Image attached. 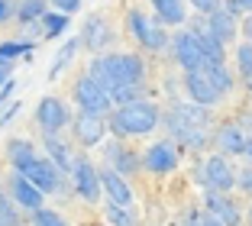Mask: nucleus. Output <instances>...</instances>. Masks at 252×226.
<instances>
[{
    "instance_id": "f257e3e1",
    "label": "nucleus",
    "mask_w": 252,
    "mask_h": 226,
    "mask_svg": "<svg viewBox=\"0 0 252 226\" xmlns=\"http://www.w3.org/2000/svg\"><path fill=\"white\" fill-rule=\"evenodd\" d=\"M88 74L110 94L120 84H142L146 78V62L133 52H107V55H94L91 59Z\"/></svg>"
},
{
    "instance_id": "f03ea898",
    "label": "nucleus",
    "mask_w": 252,
    "mask_h": 226,
    "mask_svg": "<svg viewBox=\"0 0 252 226\" xmlns=\"http://www.w3.org/2000/svg\"><path fill=\"white\" fill-rule=\"evenodd\" d=\"M207 107L200 103H171V110L165 113V126L178 142H185L188 149H204L207 146Z\"/></svg>"
},
{
    "instance_id": "7ed1b4c3",
    "label": "nucleus",
    "mask_w": 252,
    "mask_h": 226,
    "mask_svg": "<svg viewBox=\"0 0 252 226\" xmlns=\"http://www.w3.org/2000/svg\"><path fill=\"white\" fill-rule=\"evenodd\" d=\"M158 120H162L158 107L152 100H146V97H142V100H136V103L113 107L107 126H110V132L117 139H123V136H146V132H152L158 126Z\"/></svg>"
},
{
    "instance_id": "20e7f679",
    "label": "nucleus",
    "mask_w": 252,
    "mask_h": 226,
    "mask_svg": "<svg viewBox=\"0 0 252 226\" xmlns=\"http://www.w3.org/2000/svg\"><path fill=\"white\" fill-rule=\"evenodd\" d=\"M71 97H74V103H78V113H94V117H107V113H113L110 94H107L91 74H81V78L74 81Z\"/></svg>"
},
{
    "instance_id": "39448f33",
    "label": "nucleus",
    "mask_w": 252,
    "mask_h": 226,
    "mask_svg": "<svg viewBox=\"0 0 252 226\" xmlns=\"http://www.w3.org/2000/svg\"><path fill=\"white\" fill-rule=\"evenodd\" d=\"M126 26H129V32L136 36V42H139L146 52H162L165 45H171L165 26L158 20L152 23L142 10H129V13H126Z\"/></svg>"
},
{
    "instance_id": "423d86ee",
    "label": "nucleus",
    "mask_w": 252,
    "mask_h": 226,
    "mask_svg": "<svg viewBox=\"0 0 252 226\" xmlns=\"http://www.w3.org/2000/svg\"><path fill=\"white\" fill-rule=\"evenodd\" d=\"M36 123L39 129L45 132V136H55V132H62L65 126H71V113H68V103L62 100V97H42L36 107Z\"/></svg>"
},
{
    "instance_id": "0eeeda50",
    "label": "nucleus",
    "mask_w": 252,
    "mask_h": 226,
    "mask_svg": "<svg viewBox=\"0 0 252 226\" xmlns=\"http://www.w3.org/2000/svg\"><path fill=\"white\" fill-rule=\"evenodd\" d=\"M171 52H175V62L185 71H204V65H207L204 52H200V42L191 30H181L171 36Z\"/></svg>"
},
{
    "instance_id": "6e6552de",
    "label": "nucleus",
    "mask_w": 252,
    "mask_h": 226,
    "mask_svg": "<svg viewBox=\"0 0 252 226\" xmlns=\"http://www.w3.org/2000/svg\"><path fill=\"white\" fill-rule=\"evenodd\" d=\"M71 181H74V191H78V197H84L88 204H97V200H100V194H104L100 171H97V168L91 165L88 159H74Z\"/></svg>"
},
{
    "instance_id": "1a4fd4ad",
    "label": "nucleus",
    "mask_w": 252,
    "mask_h": 226,
    "mask_svg": "<svg viewBox=\"0 0 252 226\" xmlns=\"http://www.w3.org/2000/svg\"><path fill=\"white\" fill-rule=\"evenodd\" d=\"M200 184L207 191L226 194L230 188H236V171H233V165L223 159V155H210V159L204 161V171H200Z\"/></svg>"
},
{
    "instance_id": "9d476101",
    "label": "nucleus",
    "mask_w": 252,
    "mask_h": 226,
    "mask_svg": "<svg viewBox=\"0 0 252 226\" xmlns=\"http://www.w3.org/2000/svg\"><path fill=\"white\" fill-rule=\"evenodd\" d=\"M7 191L13 194L16 204H20L23 210H30V213H36V210H42V207H45V194L26 175H23V171H13V175L7 178Z\"/></svg>"
},
{
    "instance_id": "9b49d317",
    "label": "nucleus",
    "mask_w": 252,
    "mask_h": 226,
    "mask_svg": "<svg viewBox=\"0 0 252 226\" xmlns=\"http://www.w3.org/2000/svg\"><path fill=\"white\" fill-rule=\"evenodd\" d=\"M23 175L30 178L42 194H55V191H62V168L55 165L52 159H42V155H39V159L32 161Z\"/></svg>"
},
{
    "instance_id": "f8f14e48",
    "label": "nucleus",
    "mask_w": 252,
    "mask_h": 226,
    "mask_svg": "<svg viewBox=\"0 0 252 226\" xmlns=\"http://www.w3.org/2000/svg\"><path fill=\"white\" fill-rule=\"evenodd\" d=\"M142 165H146L149 171H156V175L175 171V168H178V149H175V142H168V139L152 142V146L146 149V155H142Z\"/></svg>"
},
{
    "instance_id": "ddd939ff",
    "label": "nucleus",
    "mask_w": 252,
    "mask_h": 226,
    "mask_svg": "<svg viewBox=\"0 0 252 226\" xmlns=\"http://www.w3.org/2000/svg\"><path fill=\"white\" fill-rule=\"evenodd\" d=\"M185 91H188V97H191L194 103H200V107H207V110L217 107V100L223 97L204 71H185Z\"/></svg>"
},
{
    "instance_id": "4468645a",
    "label": "nucleus",
    "mask_w": 252,
    "mask_h": 226,
    "mask_svg": "<svg viewBox=\"0 0 252 226\" xmlns=\"http://www.w3.org/2000/svg\"><path fill=\"white\" fill-rule=\"evenodd\" d=\"M81 45L88 52H104L107 45H110V39H113V32H110V26H107V20L100 13H91L88 20H84V30H81Z\"/></svg>"
},
{
    "instance_id": "2eb2a0df",
    "label": "nucleus",
    "mask_w": 252,
    "mask_h": 226,
    "mask_svg": "<svg viewBox=\"0 0 252 226\" xmlns=\"http://www.w3.org/2000/svg\"><path fill=\"white\" fill-rule=\"evenodd\" d=\"M71 129H74V139L81 142V146H97L100 139L107 136L110 126L104 123V117H94V113H78L71 120Z\"/></svg>"
},
{
    "instance_id": "dca6fc26",
    "label": "nucleus",
    "mask_w": 252,
    "mask_h": 226,
    "mask_svg": "<svg viewBox=\"0 0 252 226\" xmlns=\"http://www.w3.org/2000/svg\"><path fill=\"white\" fill-rule=\"evenodd\" d=\"M204 204H207V213H214L223 226H239L243 223V213H239L236 200L220 194V191H207V200H204Z\"/></svg>"
},
{
    "instance_id": "f3484780",
    "label": "nucleus",
    "mask_w": 252,
    "mask_h": 226,
    "mask_svg": "<svg viewBox=\"0 0 252 226\" xmlns=\"http://www.w3.org/2000/svg\"><path fill=\"white\" fill-rule=\"evenodd\" d=\"M100 184H104L107 200H117V204H123V207H129V204H133V191H129L126 178L120 175V171H113L110 165H107V168H100Z\"/></svg>"
},
{
    "instance_id": "a211bd4d",
    "label": "nucleus",
    "mask_w": 252,
    "mask_h": 226,
    "mask_svg": "<svg viewBox=\"0 0 252 226\" xmlns=\"http://www.w3.org/2000/svg\"><path fill=\"white\" fill-rule=\"evenodd\" d=\"M217 146L223 149V155H246V146H249V136L239 123H223L217 129Z\"/></svg>"
},
{
    "instance_id": "6ab92c4d",
    "label": "nucleus",
    "mask_w": 252,
    "mask_h": 226,
    "mask_svg": "<svg viewBox=\"0 0 252 226\" xmlns=\"http://www.w3.org/2000/svg\"><path fill=\"white\" fill-rule=\"evenodd\" d=\"M191 32L197 36V42H200V52H204V59L207 62H214V65H220V62H226V45L220 42V39L214 36V32L207 30V23H191Z\"/></svg>"
},
{
    "instance_id": "aec40b11",
    "label": "nucleus",
    "mask_w": 252,
    "mask_h": 226,
    "mask_svg": "<svg viewBox=\"0 0 252 226\" xmlns=\"http://www.w3.org/2000/svg\"><path fill=\"white\" fill-rule=\"evenodd\" d=\"M207 30L214 32L223 45H226V42H233V39H236V32H239V16H233L226 7H220L217 13L207 16Z\"/></svg>"
},
{
    "instance_id": "412c9836",
    "label": "nucleus",
    "mask_w": 252,
    "mask_h": 226,
    "mask_svg": "<svg viewBox=\"0 0 252 226\" xmlns=\"http://www.w3.org/2000/svg\"><path fill=\"white\" fill-rule=\"evenodd\" d=\"M26 52H32V42H20V39H13V42H0V88L10 81L16 59L26 55Z\"/></svg>"
},
{
    "instance_id": "4be33fe9",
    "label": "nucleus",
    "mask_w": 252,
    "mask_h": 226,
    "mask_svg": "<svg viewBox=\"0 0 252 226\" xmlns=\"http://www.w3.org/2000/svg\"><path fill=\"white\" fill-rule=\"evenodd\" d=\"M107 165L113 168V171H120V175H133V171H139V165L142 161L136 159V152L133 149H126V146H120V142H113L110 149H107Z\"/></svg>"
},
{
    "instance_id": "5701e85b",
    "label": "nucleus",
    "mask_w": 252,
    "mask_h": 226,
    "mask_svg": "<svg viewBox=\"0 0 252 226\" xmlns=\"http://www.w3.org/2000/svg\"><path fill=\"white\" fill-rule=\"evenodd\" d=\"M7 159H10V165H13V171H26L39 155H36V146H32L30 139H10L7 142Z\"/></svg>"
},
{
    "instance_id": "b1692460",
    "label": "nucleus",
    "mask_w": 252,
    "mask_h": 226,
    "mask_svg": "<svg viewBox=\"0 0 252 226\" xmlns=\"http://www.w3.org/2000/svg\"><path fill=\"white\" fill-rule=\"evenodd\" d=\"M156 10V20L162 26H181L185 23V0H149Z\"/></svg>"
},
{
    "instance_id": "393cba45",
    "label": "nucleus",
    "mask_w": 252,
    "mask_h": 226,
    "mask_svg": "<svg viewBox=\"0 0 252 226\" xmlns=\"http://www.w3.org/2000/svg\"><path fill=\"white\" fill-rule=\"evenodd\" d=\"M45 152H49V159H52L55 165L62 168V175L74 168V161H71V149H68L65 142L59 139V132H55V136H45Z\"/></svg>"
},
{
    "instance_id": "a878e982",
    "label": "nucleus",
    "mask_w": 252,
    "mask_h": 226,
    "mask_svg": "<svg viewBox=\"0 0 252 226\" xmlns=\"http://www.w3.org/2000/svg\"><path fill=\"white\" fill-rule=\"evenodd\" d=\"M49 3H52V0H20V7H16V20H20L23 26H30V23L42 20V16L49 13Z\"/></svg>"
},
{
    "instance_id": "bb28decb",
    "label": "nucleus",
    "mask_w": 252,
    "mask_h": 226,
    "mask_svg": "<svg viewBox=\"0 0 252 226\" xmlns=\"http://www.w3.org/2000/svg\"><path fill=\"white\" fill-rule=\"evenodd\" d=\"M204 74L214 81V88L220 91V94H230L233 91V74H230V68H226V62H220V65L207 62V65H204Z\"/></svg>"
},
{
    "instance_id": "cd10ccee",
    "label": "nucleus",
    "mask_w": 252,
    "mask_h": 226,
    "mask_svg": "<svg viewBox=\"0 0 252 226\" xmlns=\"http://www.w3.org/2000/svg\"><path fill=\"white\" fill-rule=\"evenodd\" d=\"M39 23L45 26V32H42V36H45V39H55V36H62V32H65L68 26H71V16H68V13H62V10H49V13H45Z\"/></svg>"
},
{
    "instance_id": "c85d7f7f",
    "label": "nucleus",
    "mask_w": 252,
    "mask_h": 226,
    "mask_svg": "<svg viewBox=\"0 0 252 226\" xmlns=\"http://www.w3.org/2000/svg\"><path fill=\"white\" fill-rule=\"evenodd\" d=\"M78 49H81V39H68V42L62 45V49H59V55H55V62L49 65V81H55V78H59V71H62V68H65L68 62L74 59V55H78Z\"/></svg>"
},
{
    "instance_id": "c756f323",
    "label": "nucleus",
    "mask_w": 252,
    "mask_h": 226,
    "mask_svg": "<svg viewBox=\"0 0 252 226\" xmlns=\"http://www.w3.org/2000/svg\"><path fill=\"white\" fill-rule=\"evenodd\" d=\"M104 217H107L110 226H136L133 210L123 207V204H117V200H107V204H104Z\"/></svg>"
},
{
    "instance_id": "7c9ffc66",
    "label": "nucleus",
    "mask_w": 252,
    "mask_h": 226,
    "mask_svg": "<svg viewBox=\"0 0 252 226\" xmlns=\"http://www.w3.org/2000/svg\"><path fill=\"white\" fill-rule=\"evenodd\" d=\"M16 200L7 188H0V226H16L20 223V210H16Z\"/></svg>"
},
{
    "instance_id": "2f4dec72",
    "label": "nucleus",
    "mask_w": 252,
    "mask_h": 226,
    "mask_svg": "<svg viewBox=\"0 0 252 226\" xmlns=\"http://www.w3.org/2000/svg\"><path fill=\"white\" fill-rule=\"evenodd\" d=\"M113 107H123V103H136L142 100V84H120V88L110 91Z\"/></svg>"
},
{
    "instance_id": "473e14b6",
    "label": "nucleus",
    "mask_w": 252,
    "mask_h": 226,
    "mask_svg": "<svg viewBox=\"0 0 252 226\" xmlns=\"http://www.w3.org/2000/svg\"><path fill=\"white\" fill-rule=\"evenodd\" d=\"M30 217H32V226H68L65 217H62L59 210H49V207H42V210L30 213Z\"/></svg>"
},
{
    "instance_id": "72a5a7b5",
    "label": "nucleus",
    "mask_w": 252,
    "mask_h": 226,
    "mask_svg": "<svg viewBox=\"0 0 252 226\" xmlns=\"http://www.w3.org/2000/svg\"><path fill=\"white\" fill-rule=\"evenodd\" d=\"M236 65H239V74H243V81L252 74V42H243L236 49Z\"/></svg>"
},
{
    "instance_id": "f704fd0d",
    "label": "nucleus",
    "mask_w": 252,
    "mask_h": 226,
    "mask_svg": "<svg viewBox=\"0 0 252 226\" xmlns=\"http://www.w3.org/2000/svg\"><path fill=\"white\" fill-rule=\"evenodd\" d=\"M188 3H191L200 16H210V13H217V10L223 7V0H188Z\"/></svg>"
},
{
    "instance_id": "c9c22d12",
    "label": "nucleus",
    "mask_w": 252,
    "mask_h": 226,
    "mask_svg": "<svg viewBox=\"0 0 252 226\" xmlns=\"http://www.w3.org/2000/svg\"><path fill=\"white\" fill-rule=\"evenodd\" d=\"M236 184H239V188H243L246 194L252 197V165H246L243 171H239V175H236Z\"/></svg>"
},
{
    "instance_id": "e433bc0d",
    "label": "nucleus",
    "mask_w": 252,
    "mask_h": 226,
    "mask_svg": "<svg viewBox=\"0 0 252 226\" xmlns=\"http://www.w3.org/2000/svg\"><path fill=\"white\" fill-rule=\"evenodd\" d=\"M52 7H55V10H62V13H68V16H71L74 10H81V0H52Z\"/></svg>"
},
{
    "instance_id": "4c0bfd02",
    "label": "nucleus",
    "mask_w": 252,
    "mask_h": 226,
    "mask_svg": "<svg viewBox=\"0 0 252 226\" xmlns=\"http://www.w3.org/2000/svg\"><path fill=\"white\" fill-rule=\"evenodd\" d=\"M185 226H204V213H200V210H191L185 217Z\"/></svg>"
},
{
    "instance_id": "58836bf2",
    "label": "nucleus",
    "mask_w": 252,
    "mask_h": 226,
    "mask_svg": "<svg viewBox=\"0 0 252 226\" xmlns=\"http://www.w3.org/2000/svg\"><path fill=\"white\" fill-rule=\"evenodd\" d=\"M16 113H20V103H10V110H7V113H3V117H0V126H7L10 120L16 117Z\"/></svg>"
},
{
    "instance_id": "ea45409f",
    "label": "nucleus",
    "mask_w": 252,
    "mask_h": 226,
    "mask_svg": "<svg viewBox=\"0 0 252 226\" xmlns=\"http://www.w3.org/2000/svg\"><path fill=\"white\" fill-rule=\"evenodd\" d=\"M223 7L230 10L233 16H243V13H246V10H243V3H239V0H226V3H223Z\"/></svg>"
},
{
    "instance_id": "a19ab883",
    "label": "nucleus",
    "mask_w": 252,
    "mask_h": 226,
    "mask_svg": "<svg viewBox=\"0 0 252 226\" xmlns=\"http://www.w3.org/2000/svg\"><path fill=\"white\" fill-rule=\"evenodd\" d=\"M7 16H13V3L10 0H0V23L7 20Z\"/></svg>"
},
{
    "instance_id": "79ce46f5",
    "label": "nucleus",
    "mask_w": 252,
    "mask_h": 226,
    "mask_svg": "<svg viewBox=\"0 0 252 226\" xmlns=\"http://www.w3.org/2000/svg\"><path fill=\"white\" fill-rule=\"evenodd\" d=\"M239 30H243L246 42H252V13H249V16H246V20H243V26H239Z\"/></svg>"
},
{
    "instance_id": "37998d69",
    "label": "nucleus",
    "mask_w": 252,
    "mask_h": 226,
    "mask_svg": "<svg viewBox=\"0 0 252 226\" xmlns=\"http://www.w3.org/2000/svg\"><path fill=\"white\" fill-rule=\"evenodd\" d=\"M204 226H223V223L214 217V213H204Z\"/></svg>"
},
{
    "instance_id": "c03bdc74",
    "label": "nucleus",
    "mask_w": 252,
    "mask_h": 226,
    "mask_svg": "<svg viewBox=\"0 0 252 226\" xmlns=\"http://www.w3.org/2000/svg\"><path fill=\"white\" fill-rule=\"evenodd\" d=\"M239 126H243V129H252V113H243V117H239Z\"/></svg>"
},
{
    "instance_id": "a18cd8bd",
    "label": "nucleus",
    "mask_w": 252,
    "mask_h": 226,
    "mask_svg": "<svg viewBox=\"0 0 252 226\" xmlns=\"http://www.w3.org/2000/svg\"><path fill=\"white\" fill-rule=\"evenodd\" d=\"M239 3H243V10H246V16L252 13V0H239Z\"/></svg>"
},
{
    "instance_id": "49530a36",
    "label": "nucleus",
    "mask_w": 252,
    "mask_h": 226,
    "mask_svg": "<svg viewBox=\"0 0 252 226\" xmlns=\"http://www.w3.org/2000/svg\"><path fill=\"white\" fill-rule=\"evenodd\" d=\"M246 159L252 161V136H249V146H246Z\"/></svg>"
},
{
    "instance_id": "de8ad7c7",
    "label": "nucleus",
    "mask_w": 252,
    "mask_h": 226,
    "mask_svg": "<svg viewBox=\"0 0 252 226\" xmlns=\"http://www.w3.org/2000/svg\"><path fill=\"white\" fill-rule=\"evenodd\" d=\"M246 88H249V91H252V74H249V78H246Z\"/></svg>"
},
{
    "instance_id": "09e8293b",
    "label": "nucleus",
    "mask_w": 252,
    "mask_h": 226,
    "mask_svg": "<svg viewBox=\"0 0 252 226\" xmlns=\"http://www.w3.org/2000/svg\"><path fill=\"white\" fill-rule=\"evenodd\" d=\"M249 226H252V207H249Z\"/></svg>"
}]
</instances>
